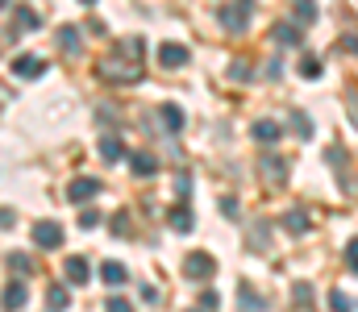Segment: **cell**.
<instances>
[{
	"label": "cell",
	"instance_id": "1",
	"mask_svg": "<svg viewBox=\"0 0 358 312\" xmlns=\"http://www.w3.org/2000/svg\"><path fill=\"white\" fill-rule=\"evenodd\" d=\"M250 13H255V4L250 0H238V4H221V29H229V34H242L246 29V21H250Z\"/></svg>",
	"mask_w": 358,
	"mask_h": 312
},
{
	"label": "cell",
	"instance_id": "31",
	"mask_svg": "<svg viewBox=\"0 0 358 312\" xmlns=\"http://www.w3.org/2000/svg\"><path fill=\"white\" fill-rule=\"evenodd\" d=\"M221 212H225L229 221H238V216H242V208H238V200H234V196H225V200H221Z\"/></svg>",
	"mask_w": 358,
	"mask_h": 312
},
{
	"label": "cell",
	"instance_id": "11",
	"mask_svg": "<svg viewBox=\"0 0 358 312\" xmlns=\"http://www.w3.org/2000/svg\"><path fill=\"white\" fill-rule=\"evenodd\" d=\"M255 142H263V146H275L279 138H283V129H279V121H255Z\"/></svg>",
	"mask_w": 358,
	"mask_h": 312
},
{
	"label": "cell",
	"instance_id": "29",
	"mask_svg": "<svg viewBox=\"0 0 358 312\" xmlns=\"http://www.w3.org/2000/svg\"><path fill=\"white\" fill-rule=\"evenodd\" d=\"M100 221H104V216H100L96 208H84V212H80V229H96Z\"/></svg>",
	"mask_w": 358,
	"mask_h": 312
},
{
	"label": "cell",
	"instance_id": "21",
	"mask_svg": "<svg viewBox=\"0 0 358 312\" xmlns=\"http://www.w3.org/2000/svg\"><path fill=\"white\" fill-rule=\"evenodd\" d=\"M125 154V146L117 142V138H100V158H108V163H117Z\"/></svg>",
	"mask_w": 358,
	"mask_h": 312
},
{
	"label": "cell",
	"instance_id": "25",
	"mask_svg": "<svg viewBox=\"0 0 358 312\" xmlns=\"http://www.w3.org/2000/svg\"><path fill=\"white\" fill-rule=\"evenodd\" d=\"M13 21H17V29H38V13L34 8H17Z\"/></svg>",
	"mask_w": 358,
	"mask_h": 312
},
{
	"label": "cell",
	"instance_id": "20",
	"mask_svg": "<svg viewBox=\"0 0 358 312\" xmlns=\"http://www.w3.org/2000/svg\"><path fill=\"white\" fill-rule=\"evenodd\" d=\"M275 42H279V46H300L304 38H300V29H292V25H275Z\"/></svg>",
	"mask_w": 358,
	"mask_h": 312
},
{
	"label": "cell",
	"instance_id": "2",
	"mask_svg": "<svg viewBox=\"0 0 358 312\" xmlns=\"http://www.w3.org/2000/svg\"><path fill=\"white\" fill-rule=\"evenodd\" d=\"M213 271H217V258L204 254V250H192V254L183 258V275H187V279H200V283H204V279H213Z\"/></svg>",
	"mask_w": 358,
	"mask_h": 312
},
{
	"label": "cell",
	"instance_id": "39",
	"mask_svg": "<svg viewBox=\"0 0 358 312\" xmlns=\"http://www.w3.org/2000/svg\"><path fill=\"white\" fill-rule=\"evenodd\" d=\"M0 108H4V88H0Z\"/></svg>",
	"mask_w": 358,
	"mask_h": 312
},
{
	"label": "cell",
	"instance_id": "23",
	"mask_svg": "<svg viewBox=\"0 0 358 312\" xmlns=\"http://www.w3.org/2000/svg\"><path fill=\"white\" fill-rule=\"evenodd\" d=\"M8 271L29 275V271H34V258H29V254H8Z\"/></svg>",
	"mask_w": 358,
	"mask_h": 312
},
{
	"label": "cell",
	"instance_id": "18",
	"mask_svg": "<svg viewBox=\"0 0 358 312\" xmlns=\"http://www.w3.org/2000/svg\"><path fill=\"white\" fill-rule=\"evenodd\" d=\"M283 225H287L292 233H308V212H304V208H292V212L283 216Z\"/></svg>",
	"mask_w": 358,
	"mask_h": 312
},
{
	"label": "cell",
	"instance_id": "13",
	"mask_svg": "<svg viewBox=\"0 0 358 312\" xmlns=\"http://www.w3.org/2000/svg\"><path fill=\"white\" fill-rule=\"evenodd\" d=\"M46 304H50V312H67V309H71L67 288H63V283H50V288H46Z\"/></svg>",
	"mask_w": 358,
	"mask_h": 312
},
{
	"label": "cell",
	"instance_id": "26",
	"mask_svg": "<svg viewBox=\"0 0 358 312\" xmlns=\"http://www.w3.org/2000/svg\"><path fill=\"white\" fill-rule=\"evenodd\" d=\"M292 296H296V304H300V309H313V283H296V288H292Z\"/></svg>",
	"mask_w": 358,
	"mask_h": 312
},
{
	"label": "cell",
	"instance_id": "34",
	"mask_svg": "<svg viewBox=\"0 0 358 312\" xmlns=\"http://www.w3.org/2000/svg\"><path fill=\"white\" fill-rule=\"evenodd\" d=\"M346 262L355 267V275H358V237H355V242H350V246H346Z\"/></svg>",
	"mask_w": 358,
	"mask_h": 312
},
{
	"label": "cell",
	"instance_id": "22",
	"mask_svg": "<svg viewBox=\"0 0 358 312\" xmlns=\"http://www.w3.org/2000/svg\"><path fill=\"white\" fill-rule=\"evenodd\" d=\"M300 75H304V80H317V75H321V59H317V54H304V59H300Z\"/></svg>",
	"mask_w": 358,
	"mask_h": 312
},
{
	"label": "cell",
	"instance_id": "12",
	"mask_svg": "<svg viewBox=\"0 0 358 312\" xmlns=\"http://www.w3.org/2000/svg\"><path fill=\"white\" fill-rule=\"evenodd\" d=\"M167 221H171V229H176V233H192V225H196V216H192V208H187V205H176Z\"/></svg>",
	"mask_w": 358,
	"mask_h": 312
},
{
	"label": "cell",
	"instance_id": "33",
	"mask_svg": "<svg viewBox=\"0 0 358 312\" xmlns=\"http://www.w3.org/2000/svg\"><path fill=\"white\" fill-rule=\"evenodd\" d=\"M176 192H179V196H192V175H179V179H176Z\"/></svg>",
	"mask_w": 358,
	"mask_h": 312
},
{
	"label": "cell",
	"instance_id": "37",
	"mask_svg": "<svg viewBox=\"0 0 358 312\" xmlns=\"http://www.w3.org/2000/svg\"><path fill=\"white\" fill-rule=\"evenodd\" d=\"M13 225V208H0V229H8Z\"/></svg>",
	"mask_w": 358,
	"mask_h": 312
},
{
	"label": "cell",
	"instance_id": "9",
	"mask_svg": "<svg viewBox=\"0 0 358 312\" xmlns=\"http://www.w3.org/2000/svg\"><path fill=\"white\" fill-rule=\"evenodd\" d=\"M159 63H163V67H183V63H187V46L163 42V46H159Z\"/></svg>",
	"mask_w": 358,
	"mask_h": 312
},
{
	"label": "cell",
	"instance_id": "4",
	"mask_svg": "<svg viewBox=\"0 0 358 312\" xmlns=\"http://www.w3.org/2000/svg\"><path fill=\"white\" fill-rule=\"evenodd\" d=\"M42 71H46V63H42L38 54H17V59H13V75H17V80H38Z\"/></svg>",
	"mask_w": 358,
	"mask_h": 312
},
{
	"label": "cell",
	"instance_id": "19",
	"mask_svg": "<svg viewBox=\"0 0 358 312\" xmlns=\"http://www.w3.org/2000/svg\"><path fill=\"white\" fill-rule=\"evenodd\" d=\"M159 117H163V125H167L171 133H179V129H183V112H179L176 104H163V108H159Z\"/></svg>",
	"mask_w": 358,
	"mask_h": 312
},
{
	"label": "cell",
	"instance_id": "17",
	"mask_svg": "<svg viewBox=\"0 0 358 312\" xmlns=\"http://www.w3.org/2000/svg\"><path fill=\"white\" fill-rule=\"evenodd\" d=\"M238 300H242V312H263V309H267V304H263V296H255V292H250V283H242V288H238Z\"/></svg>",
	"mask_w": 358,
	"mask_h": 312
},
{
	"label": "cell",
	"instance_id": "5",
	"mask_svg": "<svg viewBox=\"0 0 358 312\" xmlns=\"http://www.w3.org/2000/svg\"><path fill=\"white\" fill-rule=\"evenodd\" d=\"M25 300H29V292H25V283H21V279H13V283L0 292V309H4V312H17Z\"/></svg>",
	"mask_w": 358,
	"mask_h": 312
},
{
	"label": "cell",
	"instance_id": "10",
	"mask_svg": "<svg viewBox=\"0 0 358 312\" xmlns=\"http://www.w3.org/2000/svg\"><path fill=\"white\" fill-rule=\"evenodd\" d=\"M100 279H104L108 288H125V283H129V267H121V262H104V267H100Z\"/></svg>",
	"mask_w": 358,
	"mask_h": 312
},
{
	"label": "cell",
	"instance_id": "32",
	"mask_svg": "<svg viewBox=\"0 0 358 312\" xmlns=\"http://www.w3.org/2000/svg\"><path fill=\"white\" fill-rule=\"evenodd\" d=\"M200 309H204V312L221 309V296H217V292H204V296H200Z\"/></svg>",
	"mask_w": 358,
	"mask_h": 312
},
{
	"label": "cell",
	"instance_id": "16",
	"mask_svg": "<svg viewBox=\"0 0 358 312\" xmlns=\"http://www.w3.org/2000/svg\"><path fill=\"white\" fill-rule=\"evenodd\" d=\"M263 171H267L271 184H283V179H287V163H283V158H275V154L263 158Z\"/></svg>",
	"mask_w": 358,
	"mask_h": 312
},
{
	"label": "cell",
	"instance_id": "28",
	"mask_svg": "<svg viewBox=\"0 0 358 312\" xmlns=\"http://www.w3.org/2000/svg\"><path fill=\"white\" fill-rule=\"evenodd\" d=\"M329 309H334V312H350V296L334 288V292H329Z\"/></svg>",
	"mask_w": 358,
	"mask_h": 312
},
{
	"label": "cell",
	"instance_id": "27",
	"mask_svg": "<svg viewBox=\"0 0 358 312\" xmlns=\"http://www.w3.org/2000/svg\"><path fill=\"white\" fill-rule=\"evenodd\" d=\"M292 125H296V133H300V138H313V121H308V117H304L300 108L292 112Z\"/></svg>",
	"mask_w": 358,
	"mask_h": 312
},
{
	"label": "cell",
	"instance_id": "24",
	"mask_svg": "<svg viewBox=\"0 0 358 312\" xmlns=\"http://www.w3.org/2000/svg\"><path fill=\"white\" fill-rule=\"evenodd\" d=\"M296 21H300V25L317 21V4H313V0H300V4H296Z\"/></svg>",
	"mask_w": 358,
	"mask_h": 312
},
{
	"label": "cell",
	"instance_id": "38",
	"mask_svg": "<svg viewBox=\"0 0 358 312\" xmlns=\"http://www.w3.org/2000/svg\"><path fill=\"white\" fill-rule=\"evenodd\" d=\"M4 8H8V0H0V13H4Z\"/></svg>",
	"mask_w": 358,
	"mask_h": 312
},
{
	"label": "cell",
	"instance_id": "14",
	"mask_svg": "<svg viewBox=\"0 0 358 312\" xmlns=\"http://www.w3.org/2000/svg\"><path fill=\"white\" fill-rule=\"evenodd\" d=\"M55 38H59V50H63V54H80V29H76V25H63Z\"/></svg>",
	"mask_w": 358,
	"mask_h": 312
},
{
	"label": "cell",
	"instance_id": "6",
	"mask_svg": "<svg viewBox=\"0 0 358 312\" xmlns=\"http://www.w3.org/2000/svg\"><path fill=\"white\" fill-rule=\"evenodd\" d=\"M100 192V179H88V175H80V179H71V188H67V196L76 200V205H84Z\"/></svg>",
	"mask_w": 358,
	"mask_h": 312
},
{
	"label": "cell",
	"instance_id": "36",
	"mask_svg": "<svg viewBox=\"0 0 358 312\" xmlns=\"http://www.w3.org/2000/svg\"><path fill=\"white\" fill-rule=\"evenodd\" d=\"M113 229H117V233H129V216L117 212V216H113Z\"/></svg>",
	"mask_w": 358,
	"mask_h": 312
},
{
	"label": "cell",
	"instance_id": "35",
	"mask_svg": "<svg viewBox=\"0 0 358 312\" xmlns=\"http://www.w3.org/2000/svg\"><path fill=\"white\" fill-rule=\"evenodd\" d=\"M234 80H242V84H246V80H250V67H246V63H234Z\"/></svg>",
	"mask_w": 358,
	"mask_h": 312
},
{
	"label": "cell",
	"instance_id": "30",
	"mask_svg": "<svg viewBox=\"0 0 358 312\" xmlns=\"http://www.w3.org/2000/svg\"><path fill=\"white\" fill-rule=\"evenodd\" d=\"M104 312H134V304L125 296H113V300H104Z\"/></svg>",
	"mask_w": 358,
	"mask_h": 312
},
{
	"label": "cell",
	"instance_id": "8",
	"mask_svg": "<svg viewBox=\"0 0 358 312\" xmlns=\"http://www.w3.org/2000/svg\"><path fill=\"white\" fill-rule=\"evenodd\" d=\"M100 75H104V80H125V84H134V80H138V67H121L117 59H104V63H100Z\"/></svg>",
	"mask_w": 358,
	"mask_h": 312
},
{
	"label": "cell",
	"instance_id": "15",
	"mask_svg": "<svg viewBox=\"0 0 358 312\" xmlns=\"http://www.w3.org/2000/svg\"><path fill=\"white\" fill-rule=\"evenodd\" d=\"M129 167H134V175H155L159 171V163H155V154H146V150H138V154H129Z\"/></svg>",
	"mask_w": 358,
	"mask_h": 312
},
{
	"label": "cell",
	"instance_id": "7",
	"mask_svg": "<svg viewBox=\"0 0 358 312\" xmlns=\"http://www.w3.org/2000/svg\"><path fill=\"white\" fill-rule=\"evenodd\" d=\"M63 271H67V283H88V279H92L88 258H80V254H71V258L63 262Z\"/></svg>",
	"mask_w": 358,
	"mask_h": 312
},
{
	"label": "cell",
	"instance_id": "3",
	"mask_svg": "<svg viewBox=\"0 0 358 312\" xmlns=\"http://www.w3.org/2000/svg\"><path fill=\"white\" fill-rule=\"evenodd\" d=\"M34 242H38L42 250H59V246H63V225H59V221H38V225H34Z\"/></svg>",
	"mask_w": 358,
	"mask_h": 312
}]
</instances>
